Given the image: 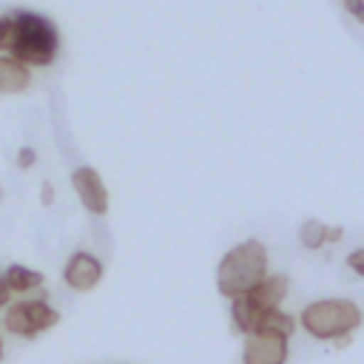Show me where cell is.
Here are the masks:
<instances>
[{"label":"cell","instance_id":"1","mask_svg":"<svg viewBox=\"0 0 364 364\" xmlns=\"http://www.w3.org/2000/svg\"><path fill=\"white\" fill-rule=\"evenodd\" d=\"M264 273H267V250L262 242L247 239L222 256L219 270H216V284L222 296L236 299L253 290Z\"/></svg>","mask_w":364,"mask_h":364},{"label":"cell","instance_id":"2","mask_svg":"<svg viewBox=\"0 0 364 364\" xmlns=\"http://www.w3.org/2000/svg\"><path fill=\"white\" fill-rule=\"evenodd\" d=\"M14 23H17V37H14V48L9 57L20 60L28 68L51 65L60 48L57 26L37 11H14Z\"/></svg>","mask_w":364,"mask_h":364},{"label":"cell","instance_id":"3","mask_svg":"<svg viewBox=\"0 0 364 364\" xmlns=\"http://www.w3.org/2000/svg\"><path fill=\"white\" fill-rule=\"evenodd\" d=\"M361 310L350 299H324L301 310L299 321L313 338H347L361 324Z\"/></svg>","mask_w":364,"mask_h":364},{"label":"cell","instance_id":"4","mask_svg":"<svg viewBox=\"0 0 364 364\" xmlns=\"http://www.w3.org/2000/svg\"><path fill=\"white\" fill-rule=\"evenodd\" d=\"M57 321H60V313L46 299L14 301L3 310V327L11 336H20V338H34L37 333L54 327Z\"/></svg>","mask_w":364,"mask_h":364},{"label":"cell","instance_id":"5","mask_svg":"<svg viewBox=\"0 0 364 364\" xmlns=\"http://www.w3.org/2000/svg\"><path fill=\"white\" fill-rule=\"evenodd\" d=\"M287 338L270 333H250L242 350V364H284Z\"/></svg>","mask_w":364,"mask_h":364},{"label":"cell","instance_id":"6","mask_svg":"<svg viewBox=\"0 0 364 364\" xmlns=\"http://www.w3.org/2000/svg\"><path fill=\"white\" fill-rule=\"evenodd\" d=\"M71 185H74L80 202L85 205V210H91V213H97V216H102V213L108 210V191H105L102 176H100L94 168H88V165L77 168V171L71 173Z\"/></svg>","mask_w":364,"mask_h":364},{"label":"cell","instance_id":"7","mask_svg":"<svg viewBox=\"0 0 364 364\" xmlns=\"http://www.w3.org/2000/svg\"><path fill=\"white\" fill-rule=\"evenodd\" d=\"M100 279H102V262H100L97 256L85 253V250H77V253L65 262V267H63V282H65L71 290H80V293L97 287Z\"/></svg>","mask_w":364,"mask_h":364},{"label":"cell","instance_id":"8","mask_svg":"<svg viewBox=\"0 0 364 364\" xmlns=\"http://www.w3.org/2000/svg\"><path fill=\"white\" fill-rule=\"evenodd\" d=\"M287 296V276L284 273H264L262 282L247 290V299L256 304V310L267 313V310H276L282 304V299Z\"/></svg>","mask_w":364,"mask_h":364},{"label":"cell","instance_id":"9","mask_svg":"<svg viewBox=\"0 0 364 364\" xmlns=\"http://www.w3.org/2000/svg\"><path fill=\"white\" fill-rule=\"evenodd\" d=\"M28 85H31V68L9 54H0V94H20Z\"/></svg>","mask_w":364,"mask_h":364},{"label":"cell","instance_id":"10","mask_svg":"<svg viewBox=\"0 0 364 364\" xmlns=\"http://www.w3.org/2000/svg\"><path fill=\"white\" fill-rule=\"evenodd\" d=\"M230 301H233L230 316H233V327H236V333L250 336V333L256 330L259 318H262V310H256V304L247 299V293H242V296H236V299H230Z\"/></svg>","mask_w":364,"mask_h":364},{"label":"cell","instance_id":"11","mask_svg":"<svg viewBox=\"0 0 364 364\" xmlns=\"http://www.w3.org/2000/svg\"><path fill=\"white\" fill-rule=\"evenodd\" d=\"M0 276L9 282V287L14 293H28V290H37L43 284V273L40 270H31L26 264H9V267H3Z\"/></svg>","mask_w":364,"mask_h":364},{"label":"cell","instance_id":"12","mask_svg":"<svg viewBox=\"0 0 364 364\" xmlns=\"http://www.w3.org/2000/svg\"><path fill=\"white\" fill-rule=\"evenodd\" d=\"M293 327H296V321H293L287 313H282V310L276 307V310L262 313V318H259V324H256L253 333H270V336H282V338H287V336L293 333Z\"/></svg>","mask_w":364,"mask_h":364},{"label":"cell","instance_id":"13","mask_svg":"<svg viewBox=\"0 0 364 364\" xmlns=\"http://www.w3.org/2000/svg\"><path fill=\"white\" fill-rule=\"evenodd\" d=\"M299 239H301L304 247L316 250V247H321V245L327 242V228H324L318 219H307V222L299 228Z\"/></svg>","mask_w":364,"mask_h":364},{"label":"cell","instance_id":"14","mask_svg":"<svg viewBox=\"0 0 364 364\" xmlns=\"http://www.w3.org/2000/svg\"><path fill=\"white\" fill-rule=\"evenodd\" d=\"M14 37H17L14 14H3V17H0V54H11Z\"/></svg>","mask_w":364,"mask_h":364},{"label":"cell","instance_id":"15","mask_svg":"<svg viewBox=\"0 0 364 364\" xmlns=\"http://www.w3.org/2000/svg\"><path fill=\"white\" fill-rule=\"evenodd\" d=\"M34 162H37V151H34V148H20V151H17V165H20L23 171L31 168Z\"/></svg>","mask_w":364,"mask_h":364},{"label":"cell","instance_id":"16","mask_svg":"<svg viewBox=\"0 0 364 364\" xmlns=\"http://www.w3.org/2000/svg\"><path fill=\"white\" fill-rule=\"evenodd\" d=\"M347 267L364 276V247H358V250H353V253L347 256Z\"/></svg>","mask_w":364,"mask_h":364},{"label":"cell","instance_id":"17","mask_svg":"<svg viewBox=\"0 0 364 364\" xmlns=\"http://www.w3.org/2000/svg\"><path fill=\"white\" fill-rule=\"evenodd\" d=\"M344 9H347L358 23H364V0H344Z\"/></svg>","mask_w":364,"mask_h":364},{"label":"cell","instance_id":"18","mask_svg":"<svg viewBox=\"0 0 364 364\" xmlns=\"http://www.w3.org/2000/svg\"><path fill=\"white\" fill-rule=\"evenodd\" d=\"M11 293H14V290H11L9 282L0 276V310H6V307L11 304Z\"/></svg>","mask_w":364,"mask_h":364},{"label":"cell","instance_id":"19","mask_svg":"<svg viewBox=\"0 0 364 364\" xmlns=\"http://www.w3.org/2000/svg\"><path fill=\"white\" fill-rule=\"evenodd\" d=\"M40 199H43V205H51V202H54V188H51V182H46V185H43Z\"/></svg>","mask_w":364,"mask_h":364},{"label":"cell","instance_id":"20","mask_svg":"<svg viewBox=\"0 0 364 364\" xmlns=\"http://www.w3.org/2000/svg\"><path fill=\"white\" fill-rule=\"evenodd\" d=\"M341 239V228H333V230H327V242H338Z\"/></svg>","mask_w":364,"mask_h":364},{"label":"cell","instance_id":"21","mask_svg":"<svg viewBox=\"0 0 364 364\" xmlns=\"http://www.w3.org/2000/svg\"><path fill=\"white\" fill-rule=\"evenodd\" d=\"M0 361H3V338H0Z\"/></svg>","mask_w":364,"mask_h":364},{"label":"cell","instance_id":"22","mask_svg":"<svg viewBox=\"0 0 364 364\" xmlns=\"http://www.w3.org/2000/svg\"><path fill=\"white\" fill-rule=\"evenodd\" d=\"M0 273H3V267H0Z\"/></svg>","mask_w":364,"mask_h":364}]
</instances>
